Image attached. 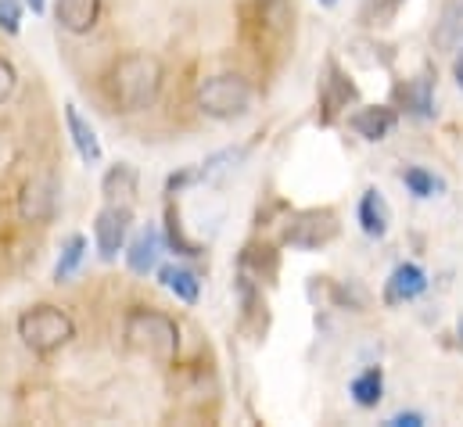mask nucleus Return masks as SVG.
Segmentation results:
<instances>
[{"mask_svg": "<svg viewBox=\"0 0 463 427\" xmlns=\"http://www.w3.org/2000/svg\"><path fill=\"white\" fill-rule=\"evenodd\" d=\"M165 65L151 51H126L105 72V98L122 115H140L162 98Z\"/></svg>", "mask_w": 463, "mask_h": 427, "instance_id": "obj_1", "label": "nucleus"}, {"mask_svg": "<svg viewBox=\"0 0 463 427\" xmlns=\"http://www.w3.org/2000/svg\"><path fill=\"white\" fill-rule=\"evenodd\" d=\"M122 341L158 363H173L180 356V323L155 306H133L122 317Z\"/></svg>", "mask_w": 463, "mask_h": 427, "instance_id": "obj_2", "label": "nucleus"}, {"mask_svg": "<svg viewBox=\"0 0 463 427\" xmlns=\"http://www.w3.org/2000/svg\"><path fill=\"white\" fill-rule=\"evenodd\" d=\"M14 334L22 337V345L36 356H51L58 348H65L72 337H76V320L61 309V306H51V302H40V306H29L18 313L14 320Z\"/></svg>", "mask_w": 463, "mask_h": 427, "instance_id": "obj_3", "label": "nucleus"}, {"mask_svg": "<svg viewBox=\"0 0 463 427\" xmlns=\"http://www.w3.org/2000/svg\"><path fill=\"white\" fill-rule=\"evenodd\" d=\"M251 83L241 76V72H216V76H205L194 90V105L205 119H216V122H233V119H244L251 111Z\"/></svg>", "mask_w": 463, "mask_h": 427, "instance_id": "obj_4", "label": "nucleus"}, {"mask_svg": "<svg viewBox=\"0 0 463 427\" xmlns=\"http://www.w3.org/2000/svg\"><path fill=\"white\" fill-rule=\"evenodd\" d=\"M342 233V223L331 209H306L295 213L284 226V244L298 248V251H320L327 248L335 237Z\"/></svg>", "mask_w": 463, "mask_h": 427, "instance_id": "obj_5", "label": "nucleus"}, {"mask_svg": "<svg viewBox=\"0 0 463 427\" xmlns=\"http://www.w3.org/2000/svg\"><path fill=\"white\" fill-rule=\"evenodd\" d=\"M129 230H133V209L129 205L109 202L101 213L94 215V244H98V255L105 262H112V259H118V251H126Z\"/></svg>", "mask_w": 463, "mask_h": 427, "instance_id": "obj_6", "label": "nucleus"}, {"mask_svg": "<svg viewBox=\"0 0 463 427\" xmlns=\"http://www.w3.org/2000/svg\"><path fill=\"white\" fill-rule=\"evenodd\" d=\"M61 187L54 176H33L25 180L22 195H18V215L22 223H33V226H47L54 215H58V205H61Z\"/></svg>", "mask_w": 463, "mask_h": 427, "instance_id": "obj_7", "label": "nucleus"}, {"mask_svg": "<svg viewBox=\"0 0 463 427\" xmlns=\"http://www.w3.org/2000/svg\"><path fill=\"white\" fill-rule=\"evenodd\" d=\"M359 101V87L352 83L345 69L338 62L324 65V80H320V108H324V122H331L335 115H342L345 108Z\"/></svg>", "mask_w": 463, "mask_h": 427, "instance_id": "obj_8", "label": "nucleus"}, {"mask_svg": "<svg viewBox=\"0 0 463 427\" xmlns=\"http://www.w3.org/2000/svg\"><path fill=\"white\" fill-rule=\"evenodd\" d=\"M395 108L417 122L435 119V76L431 72H417L413 80L395 87Z\"/></svg>", "mask_w": 463, "mask_h": 427, "instance_id": "obj_9", "label": "nucleus"}, {"mask_svg": "<svg viewBox=\"0 0 463 427\" xmlns=\"http://www.w3.org/2000/svg\"><path fill=\"white\" fill-rule=\"evenodd\" d=\"M101 14H105V0H54V22L69 36L94 33Z\"/></svg>", "mask_w": 463, "mask_h": 427, "instance_id": "obj_10", "label": "nucleus"}, {"mask_svg": "<svg viewBox=\"0 0 463 427\" xmlns=\"http://www.w3.org/2000/svg\"><path fill=\"white\" fill-rule=\"evenodd\" d=\"M162 248H165V237H162L155 226H140V230L126 241V251H122L129 273H137V277L155 273V270H158V259H162Z\"/></svg>", "mask_w": 463, "mask_h": 427, "instance_id": "obj_11", "label": "nucleus"}, {"mask_svg": "<svg viewBox=\"0 0 463 427\" xmlns=\"http://www.w3.org/2000/svg\"><path fill=\"white\" fill-rule=\"evenodd\" d=\"M233 295H237V306H241V323L248 330H255V337L266 334V323H269V313H266V295H262V284L248 273L237 270V280H233Z\"/></svg>", "mask_w": 463, "mask_h": 427, "instance_id": "obj_12", "label": "nucleus"}, {"mask_svg": "<svg viewBox=\"0 0 463 427\" xmlns=\"http://www.w3.org/2000/svg\"><path fill=\"white\" fill-rule=\"evenodd\" d=\"M428 291V273L417 262H399L384 280V306H406L417 302Z\"/></svg>", "mask_w": 463, "mask_h": 427, "instance_id": "obj_13", "label": "nucleus"}, {"mask_svg": "<svg viewBox=\"0 0 463 427\" xmlns=\"http://www.w3.org/2000/svg\"><path fill=\"white\" fill-rule=\"evenodd\" d=\"M348 126H352L355 137H363V140H370V144L388 140V137L395 133V126H399V108L395 105H366V108H359V111L348 115Z\"/></svg>", "mask_w": 463, "mask_h": 427, "instance_id": "obj_14", "label": "nucleus"}, {"mask_svg": "<svg viewBox=\"0 0 463 427\" xmlns=\"http://www.w3.org/2000/svg\"><path fill=\"white\" fill-rule=\"evenodd\" d=\"M65 129H69V140H72L76 155L83 158V166H98L105 158V147H101L98 129L90 126V119L76 105H65Z\"/></svg>", "mask_w": 463, "mask_h": 427, "instance_id": "obj_15", "label": "nucleus"}, {"mask_svg": "<svg viewBox=\"0 0 463 427\" xmlns=\"http://www.w3.org/2000/svg\"><path fill=\"white\" fill-rule=\"evenodd\" d=\"M431 43L442 54L463 51V0H442V11L431 29Z\"/></svg>", "mask_w": 463, "mask_h": 427, "instance_id": "obj_16", "label": "nucleus"}, {"mask_svg": "<svg viewBox=\"0 0 463 427\" xmlns=\"http://www.w3.org/2000/svg\"><path fill=\"white\" fill-rule=\"evenodd\" d=\"M158 284L184 306H198L202 299V277L184 266V262H169V266H158Z\"/></svg>", "mask_w": 463, "mask_h": 427, "instance_id": "obj_17", "label": "nucleus"}, {"mask_svg": "<svg viewBox=\"0 0 463 427\" xmlns=\"http://www.w3.org/2000/svg\"><path fill=\"white\" fill-rule=\"evenodd\" d=\"M355 219H359V226H363L366 237H384L388 226H392V205L384 202V195L377 187H366L363 198H359Z\"/></svg>", "mask_w": 463, "mask_h": 427, "instance_id": "obj_18", "label": "nucleus"}, {"mask_svg": "<svg viewBox=\"0 0 463 427\" xmlns=\"http://www.w3.org/2000/svg\"><path fill=\"white\" fill-rule=\"evenodd\" d=\"M137 191H140V173H137V166H129V162H116V166L101 176V195H105V202L133 205Z\"/></svg>", "mask_w": 463, "mask_h": 427, "instance_id": "obj_19", "label": "nucleus"}, {"mask_svg": "<svg viewBox=\"0 0 463 427\" xmlns=\"http://www.w3.org/2000/svg\"><path fill=\"white\" fill-rule=\"evenodd\" d=\"M237 270L255 277L259 284H273V277L280 273V255L273 244H248L237 259Z\"/></svg>", "mask_w": 463, "mask_h": 427, "instance_id": "obj_20", "label": "nucleus"}, {"mask_svg": "<svg viewBox=\"0 0 463 427\" xmlns=\"http://www.w3.org/2000/svg\"><path fill=\"white\" fill-rule=\"evenodd\" d=\"M248 151H251V144H231V147H223V151H216V155H209L202 166H194V173H198V184H213V180H223L227 173H233L244 158H248Z\"/></svg>", "mask_w": 463, "mask_h": 427, "instance_id": "obj_21", "label": "nucleus"}, {"mask_svg": "<svg viewBox=\"0 0 463 427\" xmlns=\"http://www.w3.org/2000/svg\"><path fill=\"white\" fill-rule=\"evenodd\" d=\"M348 395H352V403L359 410H377L381 399H384V370L381 366H366L363 374H355L352 384H348Z\"/></svg>", "mask_w": 463, "mask_h": 427, "instance_id": "obj_22", "label": "nucleus"}, {"mask_svg": "<svg viewBox=\"0 0 463 427\" xmlns=\"http://www.w3.org/2000/svg\"><path fill=\"white\" fill-rule=\"evenodd\" d=\"M291 18H295L291 0H255V22L262 25V33L280 40L291 33Z\"/></svg>", "mask_w": 463, "mask_h": 427, "instance_id": "obj_23", "label": "nucleus"}, {"mask_svg": "<svg viewBox=\"0 0 463 427\" xmlns=\"http://www.w3.org/2000/svg\"><path fill=\"white\" fill-rule=\"evenodd\" d=\"M87 251H90V241H87L83 233H69L65 244H61V255H58V262H54V280H58V284L72 280V277L80 273Z\"/></svg>", "mask_w": 463, "mask_h": 427, "instance_id": "obj_24", "label": "nucleus"}, {"mask_svg": "<svg viewBox=\"0 0 463 427\" xmlns=\"http://www.w3.org/2000/svg\"><path fill=\"white\" fill-rule=\"evenodd\" d=\"M402 187H406L413 198H420V202L446 195V180H442L439 173L424 169V166H406V169H402Z\"/></svg>", "mask_w": 463, "mask_h": 427, "instance_id": "obj_25", "label": "nucleus"}, {"mask_svg": "<svg viewBox=\"0 0 463 427\" xmlns=\"http://www.w3.org/2000/svg\"><path fill=\"white\" fill-rule=\"evenodd\" d=\"M165 244H169L176 255H184V259H202V255H205L202 244L187 241V233H184V226H180V215H176L173 205L165 209Z\"/></svg>", "mask_w": 463, "mask_h": 427, "instance_id": "obj_26", "label": "nucleus"}, {"mask_svg": "<svg viewBox=\"0 0 463 427\" xmlns=\"http://www.w3.org/2000/svg\"><path fill=\"white\" fill-rule=\"evenodd\" d=\"M331 302H335L338 309L363 313V309L370 306V295H366V288H363L359 280H338V284H331Z\"/></svg>", "mask_w": 463, "mask_h": 427, "instance_id": "obj_27", "label": "nucleus"}, {"mask_svg": "<svg viewBox=\"0 0 463 427\" xmlns=\"http://www.w3.org/2000/svg\"><path fill=\"white\" fill-rule=\"evenodd\" d=\"M0 33L4 36L22 33V0H0Z\"/></svg>", "mask_w": 463, "mask_h": 427, "instance_id": "obj_28", "label": "nucleus"}, {"mask_svg": "<svg viewBox=\"0 0 463 427\" xmlns=\"http://www.w3.org/2000/svg\"><path fill=\"white\" fill-rule=\"evenodd\" d=\"M14 90H18V69L11 58L0 54V105H7L14 98Z\"/></svg>", "mask_w": 463, "mask_h": 427, "instance_id": "obj_29", "label": "nucleus"}, {"mask_svg": "<svg viewBox=\"0 0 463 427\" xmlns=\"http://www.w3.org/2000/svg\"><path fill=\"white\" fill-rule=\"evenodd\" d=\"M424 424H428L424 413H413V410H410V413L402 410V413H395V417L388 421V427H424Z\"/></svg>", "mask_w": 463, "mask_h": 427, "instance_id": "obj_30", "label": "nucleus"}, {"mask_svg": "<svg viewBox=\"0 0 463 427\" xmlns=\"http://www.w3.org/2000/svg\"><path fill=\"white\" fill-rule=\"evenodd\" d=\"M453 80H457V87L463 90V51H457V62H453Z\"/></svg>", "mask_w": 463, "mask_h": 427, "instance_id": "obj_31", "label": "nucleus"}, {"mask_svg": "<svg viewBox=\"0 0 463 427\" xmlns=\"http://www.w3.org/2000/svg\"><path fill=\"white\" fill-rule=\"evenodd\" d=\"M29 7H33V14H43L47 11V0H25Z\"/></svg>", "mask_w": 463, "mask_h": 427, "instance_id": "obj_32", "label": "nucleus"}, {"mask_svg": "<svg viewBox=\"0 0 463 427\" xmlns=\"http://www.w3.org/2000/svg\"><path fill=\"white\" fill-rule=\"evenodd\" d=\"M457 345H460V352H463V320L457 323Z\"/></svg>", "mask_w": 463, "mask_h": 427, "instance_id": "obj_33", "label": "nucleus"}, {"mask_svg": "<svg viewBox=\"0 0 463 427\" xmlns=\"http://www.w3.org/2000/svg\"><path fill=\"white\" fill-rule=\"evenodd\" d=\"M320 4H324V7H335V4H338V0H320Z\"/></svg>", "mask_w": 463, "mask_h": 427, "instance_id": "obj_34", "label": "nucleus"}]
</instances>
